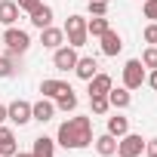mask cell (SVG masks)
<instances>
[{
  "label": "cell",
  "instance_id": "cell-1",
  "mask_svg": "<svg viewBox=\"0 0 157 157\" xmlns=\"http://www.w3.org/2000/svg\"><path fill=\"white\" fill-rule=\"evenodd\" d=\"M56 142H59L62 148H71V151L86 148V145L93 142V123H90V117H68V120L59 126Z\"/></svg>",
  "mask_w": 157,
  "mask_h": 157
},
{
  "label": "cell",
  "instance_id": "cell-2",
  "mask_svg": "<svg viewBox=\"0 0 157 157\" xmlns=\"http://www.w3.org/2000/svg\"><path fill=\"white\" fill-rule=\"evenodd\" d=\"M65 37H68V46H74V49H80V46H86V19L80 16V13H74V16H68V22H65Z\"/></svg>",
  "mask_w": 157,
  "mask_h": 157
},
{
  "label": "cell",
  "instance_id": "cell-3",
  "mask_svg": "<svg viewBox=\"0 0 157 157\" xmlns=\"http://www.w3.org/2000/svg\"><path fill=\"white\" fill-rule=\"evenodd\" d=\"M145 83V65L139 62V59H129L126 65H123V86L132 93V90H139Z\"/></svg>",
  "mask_w": 157,
  "mask_h": 157
},
{
  "label": "cell",
  "instance_id": "cell-4",
  "mask_svg": "<svg viewBox=\"0 0 157 157\" xmlns=\"http://www.w3.org/2000/svg\"><path fill=\"white\" fill-rule=\"evenodd\" d=\"M145 151V139L136 136V132H126L117 139V157H139Z\"/></svg>",
  "mask_w": 157,
  "mask_h": 157
},
{
  "label": "cell",
  "instance_id": "cell-5",
  "mask_svg": "<svg viewBox=\"0 0 157 157\" xmlns=\"http://www.w3.org/2000/svg\"><path fill=\"white\" fill-rule=\"evenodd\" d=\"M3 43L13 49V52H28V46H31V37H28V31H22V28H6V34H3Z\"/></svg>",
  "mask_w": 157,
  "mask_h": 157
},
{
  "label": "cell",
  "instance_id": "cell-6",
  "mask_svg": "<svg viewBox=\"0 0 157 157\" xmlns=\"http://www.w3.org/2000/svg\"><path fill=\"white\" fill-rule=\"evenodd\" d=\"M77 49L74 46H59L56 52H52V65L59 68V71H74V65H77Z\"/></svg>",
  "mask_w": 157,
  "mask_h": 157
},
{
  "label": "cell",
  "instance_id": "cell-7",
  "mask_svg": "<svg viewBox=\"0 0 157 157\" xmlns=\"http://www.w3.org/2000/svg\"><path fill=\"white\" fill-rule=\"evenodd\" d=\"M6 120H13V123L25 126V123L31 120V102H25V99H16L13 105H6Z\"/></svg>",
  "mask_w": 157,
  "mask_h": 157
},
{
  "label": "cell",
  "instance_id": "cell-8",
  "mask_svg": "<svg viewBox=\"0 0 157 157\" xmlns=\"http://www.w3.org/2000/svg\"><path fill=\"white\" fill-rule=\"evenodd\" d=\"M52 114H56V102L52 99H40V102H34L31 105V120H37V123H46V120H52Z\"/></svg>",
  "mask_w": 157,
  "mask_h": 157
},
{
  "label": "cell",
  "instance_id": "cell-9",
  "mask_svg": "<svg viewBox=\"0 0 157 157\" xmlns=\"http://www.w3.org/2000/svg\"><path fill=\"white\" fill-rule=\"evenodd\" d=\"M40 43H43L46 49H59V46L65 43V31H62V28H52V25H46V28L40 31Z\"/></svg>",
  "mask_w": 157,
  "mask_h": 157
},
{
  "label": "cell",
  "instance_id": "cell-10",
  "mask_svg": "<svg viewBox=\"0 0 157 157\" xmlns=\"http://www.w3.org/2000/svg\"><path fill=\"white\" fill-rule=\"evenodd\" d=\"M99 40H102V52H105V56H117V52L123 49V40H120V34H117V31H111V28H108V31H105Z\"/></svg>",
  "mask_w": 157,
  "mask_h": 157
},
{
  "label": "cell",
  "instance_id": "cell-11",
  "mask_svg": "<svg viewBox=\"0 0 157 157\" xmlns=\"http://www.w3.org/2000/svg\"><path fill=\"white\" fill-rule=\"evenodd\" d=\"M74 74L80 77V80H90V77H96V74H99V65H96V59H90V56L77 59V65H74Z\"/></svg>",
  "mask_w": 157,
  "mask_h": 157
},
{
  "label": "cell",
  "instance_id": "cell-12",
  "mask_svg": "<svg viewBox=\"0 0 157 157\" xmlns=\"http://www.w3.org/2000/svg\"><path fill=\"white\" fill-rule=\"evenodd\" d=\"M19 13H22V10H19L16 0H0V25H6V28H10V25L19 19Z\"/></svg>",
  "mask_w": 157,
  "mask_h": 157
},
{
  "label": "cell",
  "instance_id": "cell-13",
  "mask_svg": "<svg viewBox=\"0 0 157 157\" xmlns=\"http://www.w3.org/2000/svg\"><path fill=\"white\" fill-rule=\"evenodd\" d=\"M28 16H31V25L40 28V31H43L46 25H52V6H46V3H40V6H37L34 13H28Z\"/></svg>",
  "mask_w": 157,
  "mask_h": 157
},
{
  "label": "cell",
  "instance_id": "cell-14",
  "mask_svg": "<svg viewBox=\"0 0 157 157\" xmlns=\"http://www.w3.org/2000/svg\"><path fill=\"white\" fill-rule=\"evenodd\" d=\"M93 142H96V151H99L102 157H111V154H117V139H114L111 132H102V136H96Z\"/></svg>",
  "mask_w": 157,
  "mask_h": 157
},
{
  "label": "cell",
  "instance_id": "cell-15",
  "mask_svg": "<svg viewBox=\"0 0 157 157\" xmlns=\"http://www.w3.org/2000/svg\"><path fill=\"white\" fill-rule=\"evenodd\" d=\"M108 102H111V108H120V111H123V108H129L132 96H129V90H126V86H120V90H114V86H111V90H108Z\"/></svg>",
  "mask_w": 157,
  "mask_h": 157
},
{
  "label": "cell",
  "instance_id": "cell-16",
  "mask_svg": "<svg viewBox=\"0 0 157 157\" xmlns=\"http://www.w3.org/2000/svg\"><path fill=\"white\" fill-rule=\"evenodd\" d=\"M90 96H108V90H111V77L108 74H96V77H90Z\"/></svg>",
  "mask_w": 157,
  "mask_h": 157
},
{
  "label": "cell",
  "instance_id": "cell-17",
  "mask_svg": "<svg viewBox=\"0 0 157 157\" xmlns=\"http://www.w3.org/2000/svg\"><path fill=\"white\" fill-rule=\"evenodd\" d=\"M34 157H52L56 154V142L52 139H46V136H37L34 139V151H31Z\"/></svg>",
  "mask_w": 157,
  "mask_h": 157
},
{
  "label": "cell",
  "instance_id": "cell-18",
  "mask_svg": "<svg viewBox=\"0 0 157 157\" xmlns=\"http://www.w3.org/2000/svg\"><path fill=\"white\" fill-rule=\"evenodd\" d=\"M108 28H111V25H108L105 16H93V19H86V34H90V37H102Z\"/></svg>",
  "mask_w": 157,
  "mask_h": 157
},
{
  "label": "cell",
  "instance_id": "cell-19",
  "mask_svg": "<svg viewBox=\"0 0 157 157\" xmlns=\"http://www.w3.org/2000/svg\"><path fill=\"white\" fill-rule=\"evenodd\" d=\"M65 90H71L65 80H43V83H40V93H43L46 99H56V96H62Z\"/></svg>",
  "mask_w": 157,
  "mask_h": 157
},
{
  "label": "cell",
  "instance_id": "cell-20",
  "mask_svg": "<svg viewBox=\"0 0 157 157\" xmlns=\"http://www.w3.org/2000/svg\"><path fill=\"white\" fill-rule=\"evenodd\" d=\"M108 132H111L114 139L126 136V132H129V120H126V117H120V114H117V117H108Z\"/></svg>",
  "mask_w": 157,
  "mask_h": 157
},
{
  "label": "cell",
  "instance_id": "cell-21",
  "mask_svg": "<svg viewBox=\"0 0 157 157\" xmlns=\"http://www.w3.org/2000/svg\"><path fill=\"white\" fill-rule=\"evenodd\" d=\"M16 59H19V52H6V56H0V77H13L16 74Z\"/></svg>",
  "mask_w": 157,
  "mask_h": 157
},
{
  "label": "cell",
  "instance_id": "cell-22",
  "mask_svg": "<svg viewBox=\"0 0 157 157\" xmlns=\"http://www.w3.org/2000/svg\"><path fill=\"white\" fill-rule=\"evenodd\" d=\"M56 108H59V111H74V108H77V96H74V90H65L62 96H56Z\"/></svg>",
  "mask_w": 157,
  "mask_h": 157
},
{
  "label": "cell",
  "instance_id": "cell-23",
  "mask_svg": "<svg viewBox=\"0 0 157 157\" xmlns=\"http://www.w3.org/2000/svg\"><path fill=\"white\" fill-rule=\"evenodd\" d=\"M90 105H93V114H108V108H111L108 96H90Z\"/></svg>",
  "mask_w": 157,
  "mask_h": 157
},
{
  "label": "cell",
  "instance_id": "cell-24",
  "mask_svg": "<svg viewBox=\"0 0 157 157\" xmlns=\"http://www.w3.org/2000/svg\"><path fill=\"white\" fill-rule=\"evenodd\" d=\"M139 62H142L145 68H151V71H154V68H157V46H148V49L142 52V59H139Z\"/></svg>",
  "mask_w": 157,
  "mask_h": 157
},
{
  "label": "cell",
  "instance_id": "cell-25",
  "mask_svg": "<svg viewBox=\"0 0 157 157\" xmlns=\"http://www.w3.org/2000/svg\"><path fill=\"white\" fill-rule=\"evenodd\" d=\"M108 13V0H90V16H105Z\"/></svg>",
  "mask_w": 157,
  "mask_h": 157
},
{
  "label": "cell",
  "instance_id": "cell-26",
  "mask_svg": "<svg viewBox=\"0 0 157 157\" xmlns=\"http://www.w3.org/2000/svg\"><path fill=\"white\" fill-rule=\"evenodd\" d=\"M145 40H148L151 46H157V22H151V25L145 28Z\"/></svg>",
  "mask_w": 157,
  "mask_h": 157
},
{
  "label": "cell",
  "instance_id": "cell-27",
  "mask_svg": "<svg viewBox=\"0 0 157 157\" xmlns=\"http://www.w3.org/2000/svg\"><path fill=\"white\" fill-rule=\"evenodd\" d=\"M16 3H19L22 13H34V10L40 6V0H16Z\"/></svg>",
  "mask_w": 157,
  "mask_h": 157
},
{
  "label": "cell",
  "instance_id": "cell-28",
  "mask_svg": "<svg viewBox=\"0 0 157 157\" xmlns=\"http://www.w3.org/2000/svg\"><path fill=\"white\" fill-rule=\"evenodd\" d=\"M145 19L157 22V0H145Z\"/></svg>",
  "mask_w": 157,
  "mask_h": 157
},
{
  "label": "cell",
  "instance_id": "cell-29",
  "mask_svg": "<svg viewBox=\"0 0 157 157\" xmlns=\"http://www.w3.org/2000/svg\"><path fill=\"white\" fill-rule=\"evenodd\" d=\"M142 154H148V157H157V139H148L145 142V151Z\"/></svg>",
  "mask_w": 157,
  "mask_h": 157
},
{
  "label": "cell",
  "instance_id": "cell-30",
  "mask_svg": "<svg viewBox=\"0 0 157 157\" xmlns=\"http://www.w3.org/2000/svg\"><path fill=\"white\" fill-rule=\"evenodd\" d=\"M145 83H148V86H151V90H157V68H154V71H151V74H148V77H145Z\"/></svg>",
  "mask_w": 157,
  "mask_h": 157
},
{
  "label": "cell",
  "instance_id": "cell-31",
  "mask_svg": "<svg viewBox=\"0 0 157 157\" xmlns=\"http://www.w3.org/2000/svg\"><path fill=\"white\" fill-rule=\"evenodd\" d=\"M6 120V105H0V123Z\"/></svg>",
  "mask_w": 157,
  "mask_h": 157
},
{
  "label": "cell",
  "instance_id": "cell-32",
  "mask_svg": "<svg viewBox=\"0 0 157 157\" xmlns=\"http://www.w3.org/2000/svg\"><path fill=\"white\" fill-rule=\"evenodd\" d=\"M13 157H34V154H25V151H16Z\"/></svg>",
  "mask_w": 157,
  "mask_h": 157
}]
</instances>
